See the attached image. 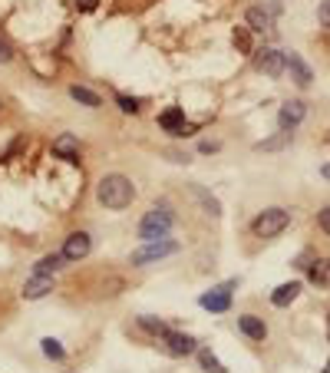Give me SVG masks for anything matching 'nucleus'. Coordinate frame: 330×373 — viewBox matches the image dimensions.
<instances>
[{
  "label": "nucleus",
  "instance_id": "0eeeda50",
  "mask_svg": "<svg viewBox=\"0 0 330 373\" xmlns=\"http://www.w3.org/2000/svg\"><path fill=\"white\" fill-rule=\"evenodd\" d=\"M93 251V238L86 235V231H69L63 241V258L66 261H82V258H89Z\"/></svg>",
  "mask_w": 330,
  "mask_h": 373
},
{
  "label": "nucleus",
  "instance_id": "39448f33",
  "mask_svg": "<svg viewBox=\"0 0 330 373\" xmlns=\"http://www.w3.org/2000/svg\"><path fill=\"white\" fill-rule=\"evenodd\" d=\"M159 126H162L168 136H195V126L192 122H185V109L182 106H172V109H165L162 116H159Z\"/></svg>",
  "mask_w": 330,
  "mask_h": 373
},
{
  "label": "nucleus",
  "instance_id": "7c9ffc66",
  "mask_svg": "<svg viewBox=\"0 0 330 373\" xmlns=\"http://www.w3.org/2000/svg\"><path fill=\"white\" fill-rule=\"evenodd\" d=\"M198 152H218V142H201Z\"/></svg>",
  "mask_w": 330,
  "mask_h": 373
},
{
  "label": "nucleus",
  "instance_id": "423d86ee",
  "mask_svg": "<svg viewBox=\"0 0 330 373\" xmlns=\"http://www.w3.org/2000/svg\"><path fill=\"white\" fill-rule=\"evenodd\" d=\"M254 67L261 69L264 76H271V80L284 76V50H274V47L254 50Z\"/></svg>",
  "mask_w": 330,
  "mask_h": 373
},
{
  "label": "nucleus",
  "instance_id": "b1692460",
  "mask_svg": "<svg viewBox=\"0 0 330 373\" xmlns=\"http://www.w3.org/2000/svg\"><path fill=\"white\" fill-rule=\"evenodd\" d=\"M139 327H142L146 334H155V337H162L165 330H168L162 321H155V317H148V314H142V317H139Z\"/></svg>",
  "mask_w": 330,
  "mask_h": 373
},
{
  "label": "nucleus",
  "instance_id": "9b49d317",
  "mask_svg": "<svg viewBox=\"0 0 330 373\" xmlns=\"http://www.w3.org/2000/svg\"><path fill=\"white\" fill-rule=\"evenodd\" d=\"M162 340H165V350L172 357H188L198 350V340L188 337V334H179V330H165Z\"/></svg>",
  "mask_w": 330,
  "mask_h": 373
},
{
  "label": "nucleus",
  "instance_id": "a211bd4d",
  "mask_svg": "<svg viewBox=\"0 0 330 373\" xmlns=\"http://www.w3.org/2000/svg\"><path fill=\"white\" fill-rule=\"evenodd\" d=\"M63 264H66L63 251H53V255H43L36 264H33V274H56Z\"/></svg>",
  "mask_w": 330,
  "mask_h": 373
},
{
  "label": "nucleus",
  "instance_id": "cd10ccee",
  "mask_svg": "<svg viewBox=\"0 0 330 373\" xmlns=\"http://www.w3.org/2000/svg\"><path fill=\"white\" fill-rule=\"evenodd\" d=\"M317 228H320L324 235H330V205H327V208H320V212H317Z\"/></svg>",
  "mask_w": 330,
  "mask_h": 373
},
{
  "label": "nucleus",
  "instance_id": "a878e982",
  "mask_svg": "<svg viewBox=\"0 0 330 373\" xmlns=\"http://www.w3.org/2000/svg\"><path fill=\"white\" fill-rule=\"evenodd\" d=\"M287 139H291V133H280V136L267 139V142H258V149H267V152H271V149H280V146H284Z\"/></svg>",
  "mask_w": 330,
  "mask_h": 373
},
{
  "label": "nucleus",
  "instance_id": "4468645a",
  "mask_svg": "<svg viewBox=\"0 0 330 373\" xmlns=\"http://www.w3.org/2000/svg\"><path fill=\"white\" fill-rule=\"evenodd\" d=\"M238 330H241L248 340H264L267 337V324H264L258 314H241V317H238Z\"/></svg>",
  "mask_w": 330,
  "mask_h": 373
},
{
  "label": "nucleus",
  "instance_id": "4be33fe9",
  "mask_svg": "<svg viewBox=\"0 0 330 373\" xmlns=\"http://www.w3.org/2000/svg\"><path fill=\"white\" fill-rule=\"evenodd\" d=\"M327 271H330V261L327 258H317L307 264V278H311L314 284H327Z\"/></svg>",
  "mask_w": 330,
  "mask_h": 373
},
{
  "label": "nucleus",
  "instance_id": "7ed1b4c3",
  "mask_svg": "<svg viewBox=\"0 0 330 373\" xmlns=\"http://www.w3.org/2000/svg\"><path fill=\"white\" fill-rule=\"evenodd\" d=\"M179 251H182L179 241H172V238H155V241H146L139 251H132L129 264H132V268H146V264H155V261L179 255Z\"/></svg>",
  "mask_w": 330,
  "mask_h": 373
},
{
  "label": "nucleus",
  "instance_id": "f257e3e1",
  "mask_svg": "<svg viewBox=\"0 0 330 373\" xmlns=\"http://www.w3.org/2000/svg\"><path fill=\"white\" fill-rule=\"evenodd\" d=\"M96 202L102 208H109V212H122V208H129L135 202V185H132L129 175H122V172H109V175H102L96 185Z\"/></svg>",
  "mask_w": 330,
  "mask_h": 373
},
{
  "label": "nucleus",
  "instance_id": "72a5a7b5",
  "mask_svg": "<svg viewBox=\"0 0 330 373\" xmlns=\"http://www.w3.org/2000/svg\"><path fill=\"white\" fill-rule=\"evenodd\" d=\"M324 373H330V360H327V363H324Z\"/></svg>",
  "mask_w": 330,
  "mask_h": 373
},
{
  "label": "nucleus",
  "instance_id": "f03ea898",
  "mask_svg": "<svg viewBox=\"0 0 330 373\" xmlns=\"http://www.w3.org/2000/svg\"><path fill=\"white\" fill-rule=\"evenodd\" d=\"M172 225H175V212H172L168 205H152L146 215H142V221H139V238H142V241L168 238Z\"/></svg>",
  "mask_w": 330,
  "mask_h": 373
},
{
  "label": "nucleus",
  "instance_id": "c85d7f7f",
  "mask_svg": "<svg viewBox=\"0 0 330 373\" xmlns=\"http://www.w3.org/2000/svg\"><path fill=\"white\" fill-rule=\"evenodd\" d=\"M317 20H320V27L330 30V0H324V3L317 7Z\"/></svg>",
  "mask_w": 330,
  "mask_h": 373
},
{
  "label": "nucleus",
  "instance_id": "5701e85b",
  "mask_svg": "<svg viewBox=\"0 0 330 373\" xmlns=\"http://www.w3.org/2000/svg\"><path fill=\"white\" fill-rule=\"evenodd\" d=\"M40 347H43V354H47L50 360H66V350H63V343H60V340L43 337V340H40Z\"/></svg>",
  "mask_w": 330,
  "mask_h": 373
},
{
  "label": "nucleus",
  "instance_id": "9d476101",
  "mask_svg": "<svg viewBox=\"0 0 330 373\" xmlns=\"http://www.w3.org/2000/svg\"><path fill=\"white\" fill-rule=\"evenodd\" d=\"M284 73H291V80H294L300 89H307V86H311V80H314L311 67H307V63L300 60V53H294V50L284 53Z\"/></svg>",
  "mask_w": 330,
  "mask_h": 373
},
{
  "label": "nucleus",
  "instance_id": "c756f323",
  "mask_svg": "<svg viewBox=\"0 0 330 373\" xmlns=\"http://www.w3.org/2000/svg\"><path fill=\"white\" fill-rule=\"evenodd\" d=\"M99 7V0H76V10L80 14H89V10H96Z\"/></svg>",
  "mask_w": 330,
  "mask_h": 373
},
{
  "label": "nucleus",
  "instance_id": "1a4fd4ad",
  "mask_svg": "<svg viewBox=\"0 0 330 373\" xmlns=\"http://www.w3.org/2000/svg\"><path fill=\"white\" fill-rule=\"evenodd\" d=\"M231 288H234V281H228V284H221V288L208 291V294H201L198 297V304L205 307V310H212V314H225L231 307Z\"/></svg>",
  "mask_w": 330,
  "mask_h": 373
},
{
  "label": "nucleus",
  "instance_id": "393cba45",
  "mask_svg": "<svg viewBox=\"0 0 330 373\" xmlns=\"http://www.w3.org/2000/svg\"><path fill=\"white\" fill-rule=\"evenodd\" d=\"M116 106H119L122 113H132V116H135V113L142 109V102H139V100H132V96H122V93L116 96Z\"/></svg>",
  "mask_w": 330,
  "mask_h": 373
},
{
  "label": "nucleus",
  "instance_id": "aec40b11",
  "mask_svg": "<svg viewBox=\"0 0 330 373\" xmlns=\"http://www.w3.org/2000/svg\"><path fill=\"white\" fill-rule=\"evenodd\" d=\"M231 43H234V50L245 53V56L254 53V43H251V30H248V27H234V30H231Z\"/></svg>",
  "mask_w": 330,
  "mask_h": 373
},
{
  "label": "nucleus",
  "instance_id": "f704fd0d",
  "mask_svg": "<svg viewBox=\"0 0 330 373\" xmlns=\"http://www.w3.org/2000/svg\"><path fill=\"white\" fill-rule=\"evenodd\" d=\"M0 109H3V102H0Z\"/></svg>",
  "mask_w": 330,
  "mask_h": 373
},
{
  "label": "nucleus",
  "instance_id": "f8f14e48",
  "mask_svg": "<svg viewBox=\"0 0 330 373\" xmlns=\"http://www.w3.org/2000/svg\"><path fill=\"white\" fill-rule=\"evenodd\" d=\"M50 291H53V274H30L20 294H23V301H40Z\"/></svg>",
  "mask_w": 330,
  "mask_h": 373
},
{
  "label": "nucleus",
  "instance_id": "dca6fc26",
  "mask_svg": "<svg viewBox=\"0 0 330 373\" xmlns=\"http://www.w3.org/2000/svg\"><path fill=\"white\" fill-rule=\"evenodd\" d=\"M297 294H300V281H287V284L274 288V294H271V304H274V307H291L297 301Z\"/></svg>",
  "mask_w": 330,
  "mask_h": 373
},
{
  "label": "nucleus",
  "instance_id": "20e7f679",
  "mask_svg": "<svg viewBox=\"0 0 330 373\" xmlns=\"http://www.w3.org/2000/svg\"><path fill=\"white\" fill-rule=\"evenodd\" d=\"M287 225H291V212L287 208H264L261 215L251 221V231L258 238H278L287 231Z\"/></svg>",
  "mask_w": 330,
  "mask_h": 373
},
{
  "label": "nucleus",
  "instance_id": "6e6552de",
  "mask_svg": "<svg viewBox=\"0 0 330 373\" xmlns=\"http://www.w3.org/2000/svg\"><path fill=\"white\" fill-rule=\"evenodd\" d=\"M304 116H307V106H304L300 100H287L284 106H280V113H278L280 133H294L297 126L304 122Z\"/></svg>",
  "mask_w": 330,
  "mask_h": 373
},
{
  "label": "nucleus",
  "instance_id": "2eb2a0df",
  "mask_svg": "<svg viewBox=\"0 0 330 373\" xmlns=\"http://www.w3.org/2000/svg\"><path fill=\"white\" fill-rule=\"evenodd\" d=\"M271 23H274L271 10H264V7H248V14H245V27H248V30L264 34V30H271Z\"/></svg>",
  "mask_w": 330,
  "mask_h": 373
},
{
  "label": "nucleus",
  "instance_id": "f3484780",
  "mask_svg": "<svg viewBox=\"0 0 330 373\" xmlns=\"http://www.w3.org/2000/svg\"><path fill=\"white\" fill-rule=\"evenodd\" d=\"M69 96L80 102V106H86V109H99L102 106V100H99V93H93L89 86H80V83H73L69 86Z\"/></svg>",
  "mask_w": 330,
  "mask_h": 373
},
{
  "label": "nucleus",
  "instance_id": "ddd939ff",
  "mask_svg": "<svg viewBox=\"0 0 330 373\" xmlns=\"http://www.w3.org/2000/svg\"><path fill=\"white\" fill-rule=\"evenodd\" d=\"M53 155H60V159H66V162H76L80 159V139L73 136V133H60V136L53 139Z\"/></svg>",
  "mask_w": 330,
  "mask_h": 373
},
{
  "label": "nucleus",
  "instance_id": "473e14b6",
  "mask_svg": "<svg viewBox=\"0 0 330 373\" xmlns=\"http://www.w3.org/2000/svg\"><path fill=\"white\" fill-rule=\"evenodd\" d=\"M327 340H330V314H327Z\"/></svg>",
  "mask_w": 330,
  "mask_h": 373
},
{
  "label": "nucleus",
  "instance_id": "6ab92c4d",
  "mask_svg": "<svg viewBox=\"0 0 330 373\" xmlns=\"http://www.w3.org/2000/svg\"><path fill=\"white\" fill-rule=\"evenodd\" d=\"M192 195H195L198 202H201V208H205V215H212V218H218L221 215V205H218V199L214 195H208L201 185H192Z\"/></svg>",
  "mask_w": 330,
  "mask_h": 373
},
{
  "label": "nucleus",
  "instance_id": "2f4dec72",
  "mask_svg": "<svg viewBox=\"0 0 330 373\" xmlns=\"http://www.w3.org/2000/svg\"><path fill=\"white\" fill-rule=\"evenodd\" d=\"M320 175H324V179H327V182H330V162H327V166H324V169H320Z\"/></svg>",
  "mask_w": 330,
  "mask_h": 373
},
{
  "label": "nucleus",
  "instance_id": "bb28decb",
  "mask_svg": "<svg viewBox=\"0 0 330 373\" xmlns=\"http://www.w3.org/2000/svg\"><path fill=\"white\" fill-rule=\"evenodd\" d=\"M14 47H10V40H3V36H0V63H14Z\"/></svg>",
  "mask_w": 330,
  "mask_h": 373
},
{
  "label": "nucleus",
  "instance_id": "412c9836",
  "mask_svg": "<svg viewBox=\"0 0 330 373\" xmlns=\"http://www.w3.org/2000/svg\"><path fill=\"white\" fill-rule=\"evenodd\" d=\"M198 363H201V370H205V373H228V370H225V363H221V360H218L208 347H201V350H198Z\"/></svg>",
  "mask_w": 330,
  "mask_h": 373
}]
</instances>
